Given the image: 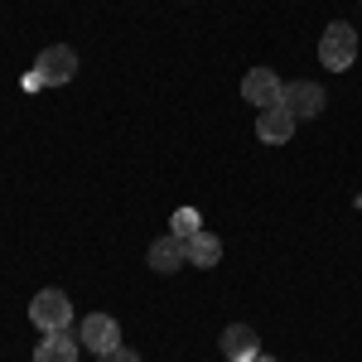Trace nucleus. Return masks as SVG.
<instances>
[{
    "label": "nucleus",
    "mask_w": 362,
    "mask_h": 362,
    "mask_svg": "<svg viewBox=\"0 0 362 362\" xmlns=\"http://www.w3.org/2000/svg\"><path fill=\"white\" fill-rule=\"evenodd\" d=\"M102 362H140V358L131 353V348H121V343H116L112 353H102Z\"/></svg>",
    "instance_id": "13"
},
{
    "label": "nucleus",
    "mask_w": 362,
    "mask_h": 362,
    "mask_svg": "<svg viewBox=\"0 0 362 362\" xmlns=\"http://www.w3.org/2000/svg\"><path fill=\"white\" fill-rule=\"evenodd\" d=\"M78 338H83V348H92V353L102 358V353H112V348H116L121 329H116V319H112V314H87V319H83V329H78Z\"/></svg>",
    "instance_id": "6"
},
{
    "label": "nucleus",
    "mask_w": 362,
    "mask_h": 362,
    "mask_svg": "<svg viewBox=\"0 0 362 362\" xmlns=\"http://www.w3.org/2000/svg\"><path fill=\"white\" fill-rule=\"evenodd\" d=\"M285 107L295 112V121H309V116H324L329 97H324L319 83H290L285 87Z\"/></svg>",
    "instance_id": "5"
},
{
    "label": "nucleus",
    "mask_w": 362,
    "mask_h": 362,
    "mask_svg": "<svg viewBox=\"0 0 362 362\" xmlns=\"http://www.w3.org/2000/svg\"><path fill=\"white\" fill-rule=\"evenodd\" d=\"M256 136L266 140V145H285V140L295 136V112L280 102V107H266V112L256 116Z\"/></svg>",
    "instance_id": "7"
},
{
    "label": "nucleus",
    "mask_w": 362,
    "mask_h": 362,
    "mask_svg": "<svg viewBox=\"0 0 362 362\" xmlns=\"http://www.w3.org/2000/svg\"><path fill=\"white\" fill-rule=\"evenodd\" d=\"M256 353L261 348H256V329L251 324H227L223 329V358L227 362H251Z\"/></svg>",
    "instance_id": "9"
},
{
    "label": "nucleus",
    "mask_w": 362,
    "mask_h": 362,
    "mask_svg": "<svg viewBox=\"0 0 362 362\" xmlns=\"http://www.w3.org/2000/svg\"><path fill=\"white\" fill-rule=\"evenodd\" d=\"M29 319H34L44 334H58V329L73 324V300H68L63 290H39V295L29 300Z\"/></svg>",
    "instance_id": "2"
},
{
    "label": "nucleus",
    "mask_w": 362,
    "mask_h": 362,
    "mask_svg": "<svg viewBox=\"0 0 362 362\" xmlns=\"http://www.w3.org/2000/svg\"><path fill=\"white\" fill-rule=\"evenodd\" d=\"M353 58H358V29L343 25V20L329 25L324 39H319V63L334 68V73H343V68H353Z\"/></svg>",
    "instance_id": "1"
},
{
    "label": "nucleus",
    "mask_w": 362,
    "mask_h": 362,
    "mask_svg": "<svg viewBox=\"0 0 362 362\" xmlns=\"http://www.w3.org/2000/svg\"><path fill=\"white\" fill-rule=\"evenodd\" d=\"M251 362H276V358H266V353H256V358H251Z\"/></svg>",
    "instance_id": "14"
},
{
    "label": "nucleus",
    "mask_w": 362,
    "mask_h": 362,
    "mask_svg": "<svg viewBox=\"0 0 362 362\" xmlns=\"http://www.w3.org/2000/svg\"><path fill=\"white\" fill-rule=\"evenodd\" d=\"M242 97H247L251 107H280L285 102V87H280V78L271 73V68H251L247 73V83H242Z\"/></svg>",
    "instance_id": "4"
},
{
    "label": "nucleus",
    "mask_w": 362,
    "mask_h": 362,
    "mask_svg": "<svg viewBox=\"0 0 362 362\" xmlns=\"http://www.w3.org/2000/svg\"><path fill=\"white\" fill-rule=\"evenodd\" d=\"M174 237H184V242H189V237H194V232H203V227H198V213L194 208H179V213H174Z\"/></svg>",
    "instance_id": "12"
},
{
    "label": "nucleus",
    "mask_w": 362,
    "mask_h": 362,
    "mask_svg": "<svg viewBox=\"0 0 362 362\" xmlns=\"http://www.w3.org/2000/svg\"><path fill=\"white\" fill-rule=\"evenodd\" d=\"M34 362H78V338L68 334V329L49 334L39 348H34Z\"/></svg>",
    "instance_id": "10"
},
{
    "label": "nucleus",
    "mask_w": 362,
    "mask_h": 362,
    "mask_svg": "<svg viewBox=\"0 0 362 362\" xmlns=\"http://www.w3.org/2000/svg\"><path fill=\"white\" fill-rule=\"evenodd\" d=\"M189 261L203 266V271L218 266V261H223V242H218L213 232H194V237H189Z\"/></svg>",
    "instance_id": "11"
},
{
    "label": "nucleus",
    "mask_w": 362,
    "mask_h": 362,
    "mask_svg": "<svg viewBox=\"0 0 362 362\" xmlns=\"http://www.w3.org/2000/svg\"><path fill=\"white\" fill-rule=\"evenodd\" d=\"M73 73H78V54L68 44H54V49H44V54L34 58L39 87H63V83H73Z\"/></svg>",
    "instance_id": "3"
},
{
    "label": "nucleus",
    "mask_w": 362,
    "mask_h": 362,
    "mask_svg": "<svg viewBox=\"0 0 362 362\" xmlns=\"http://www.w3.org/2000/svg\"><path fill=\"white\" fill-rule=\"evenodd\" d=\"M184 261H189V242H184V237H174V232L160 237V242L150 247V271H160V276H174Z\"/></svg>",
    "instance_id": "8"
}]
</instances>
